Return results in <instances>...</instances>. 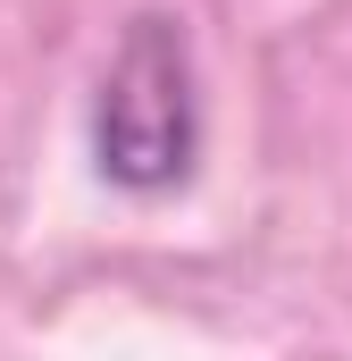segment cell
I'll list each match as a JSON object with an SVG mask.
<instances>
[{"mask_svg": "<svg viewBox=\"0 0 352 361\" xmlns=\"http://www.w3.org/2000/svg\"><path fill=\"white\" fill-rule=\"evenodd\" d=\"M201 160V92H193V42L184 25L143 8L92 92V169L118 193H176Z\"/></svg>", "mask_w": 352, "mask_h": 361, "instance_id": "cell-1", "label": "cell"}]
</instances>
